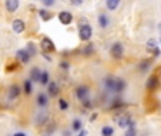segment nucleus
Wrapping results in <instances>:
<instances>
[{
	"label": "nucleus",
	"mask_w": 161,
	"mask_h": 136,
	"mask_svg": "<svg viewBox=\"0 0 161 136\" xmlns=\"http://www.w3.org/2000/svg\"><path fill=\"white\" fill-rule=\"evenodd\" d=\"M16 57H17V60L20 61V63L26 64V63H29V61H30L31 55L29 54L27 50H19V51L16 53Z\"/></svg>",
	"instance_id": "obj_6"
},
{
	"label": "nucleus",
	"mask_w": 161,
	"mask_h": 136,
	"mask_svg": "<svg viewBox=\"0 0 161 136\" xmlns=\"http://www.w3.org/2000/svg\"><path fill=\"white\" fill-rule=\"evenodd\" d=\"M86 135H87V132H86V130H80V133L77 136H86Z\"/></svg>",
	"instance_id": "obj_34"
},
{
	"label": "nucleus",
	"mask_w": 161,
	"mask_h": 136,
	"mask_svg": "<svg viewBox=\"0 0 161 136\" xmlns=\"http://www.w3.org/2000/svg\"><path fill=\"white\" fill-rule=\"evenodd\" d=\"M43 4H44V6H53V4H54V2H52V0H50V2H46V0H43Z\"/></svg>",
	"instance_id": "obj_33"
},
{
	"label": "nucleus",
	"mask_w": 161,
	"mask_h": 136,
	"mask_svg": "<svg viewBox=\"0 0 161 136\" xmlns=\"http://www.w3.org/2000/svg\"><path fill=\"white\" fill-rule=\"evenodd\" d=\"M12 26H13V30H14L16 33H23V30H25V27H26L25 21L20 20V18H16V20H13Z\"/></svg>",
	"instance_id": "obj_10"
},
{
	"label": "nucleus",
	"mask_w": 161,
	"mask_h": 136,
	"mask_svg": "<svg viewBox=\"0 0 161 136\" xmlns=\"http://www.w3.org/2000/svg\"><path fill=\"white\" fill-rule=\"evenodd\" d=\"M25 92L26 94H30L31 92V82L30 81H25Z\"/></svg>",
	"instance_id": "obj_27"
},
{
	"label": "nucleus",
	"mask_w": 161,
	"mask_h": 136,
	"mask_svg": "<svg viewBox=\"0 0 161 136\" xmlns=\"http://www.w3.org/2000/svg\"><path fill=\"white\" fill-rule=\"evenodd\" d=\"M123 53H124V48H123V45L120 44V43H114V44L111 45V55L116 60H120V58L123 57Z\"/></svg>",
	"instance_id": "obj_4"
},
{
	"label": "nucleus",
	"mask_w": 161,
	"mask_h": 136,
	"mask_svg": "<svg viewBox=\"0 0 161 136\" xmlns=\"http://www.w3.org/2000/svg\"><path fill=\"white\" fill-rule=\"evenodd\" d=\"M88 94H90V91H88L87 87H79L76 89V97L79 98L80 101H86V99H87Z\"/></svg>",
	"instance_id": "obj_7"
},
{
	"label": "nucleus",
	"mask_w": 161,
	"mask_h": 136,
	"mask_svg": "<svg viewBox=\"0 0 161 136\" xmlns=\"http://www.w3.org/2000/svg\"><path fill=\"white\" fill-rule=\"evenodd\" d=\"M58 106H60L61 111H66V109L69 108V102H67L66 99H60L58 101Z\"/></svg>",
	"instance_id": "obj_24"
},
{
	"label": "nucleus",
	"mask_w": 161,
	"mask_h": 136,
	"mask_svg": "<svg viewBox=\"0 0 161 136\" xmlns=\"http://www.w3.org/2000/svg\"><path fill=\"white\" fill-rule=\"evenodd\" d=\"M40 84H43V85L49 84V73H47V71H43L42 79H40Z\"/></svg>",
	"instance_id": "obj_21"
},
{
	"label": "nucleus",
	"mask_w": 161,
	"mask_h": 136,
	"mask_svg": "<svg viewBox=\"0 0 161 136\" xmlns=\"http://www.w3.org/2000/svg\"><path fill=\"white\" fill-rule=\"evenodd\" d=\"M147 50H148L150 53H153L155 57L161 54V50L158 48V45L155 44V40H150V41L147 43Z\"/></svg>",
	"instance_id": "obj_9"
},
{
	"label": "nucleus",
	"mask_w": 161,
	"mask_h": 136,
	"mask_svg": "<svg viewBox=\"0 0 161 136\" xmlns=\"http://www.w3.org/2000/svg\"><path fill=\"white\" fill-rule=\"evenodd\" d=\"M158 87V78L155 75H153V77H150L148 78V81H147V88L148 89H155V88Z\"/></svg>",
	"instance_id": "obj_13"
},
{
	"label": "nucleus",
	"mask_w": 161,
	"mask_h": 136,
	"mask_svg": "<svg viewBox=\"0 0 161 136\" xmlns=\"http://www.w3.org/2000/svg\"><path fill=\"white\" fill-rule=\"evenodd\" d=\"M13 136H26V133H23V132H17V133H14Z\"/></svg>",
	"instance_id": "obj_35"
},
{
	"label": "nucleus",
	"mask_w": 161,
	"mask_h": 136,
	"mask_svg": "<svg viewBox=\"0 0 161 136\" xmlns=\"http://www.w3.org/2000/svg\"><path fill=\"white\" fill-rule=\"evenodd\" d=\"M81 121H79V119H76V121L73 122V129L74 130H81Z\"/></svg>",
	"instance_id": "obj_26"
},
{
	"label": "nucleus",
	"mask_w": 161,
	"mask_h": 136,
	"mask_svg": "<svg viewBox=\"0 0 161 136\" xmlns=\"http://www.w3.org/2000/svg\"><path fill=\"white\" fill-rule=\"evenodd\" d=\"M19 95H20V88H19L17 85H12L9 89V98L14 99V98H17Z\"/></svg>",
	"instance_id": "obj_14"
},
{
	"label": "nucleus",
	"mask_w": 161,
	"mask_h": 136,
	"mask_svg": "<svg viewBox=\"0 0 161 136\" xmlns=\"http://www.w3.org/2000/svg\"><path fill=\"white\" fill-rule=\"evenodd\" d=\"M147 67H148V63H141L140 70H141V71H146V70H147Z\"/></svg>",
	"instance_id": "obj_32"
},
{
	"label": "nucleus",
	"mask_w": 161,
	"mask_h": 136,
	"mask_svg": "<svg viewBox=\"0 0 161 136\" xmlns=\"http://www.w3.org/2000/svg\"><path fill=\"white\" fill-rule=\"evenodd\" d=\"M42 74H43V71L40 70L39 67H34L33 70L30 71V79L34 81V82H40V79H42Z\"/></svg>",
	"instance_id": "obj_11"
},
{
	"label": "nucleus",
	"mask_w": 161,
	"mask_h": 136,
	"mask_svg": "<svg viewBox=\"0 0 161 136\" xmlns=\"http://www.w3.org/2000/svg\"><path fill=\"white\" fill-rule=\"evenodd\" d=\"M136 135H137L136 128H130V129H127V132H125L124 136H136Z\"/></svg>",
	"instance_id": "obj_28"
},
{
	"label": "nucleus",
	"mask_w": 161,
	"mask_h": 136,
	"mask_svg": "<svg viewBox=\"0 0 161 136\" xmlns=\"http://www.w3.org/2000/svg\"><path fill=\"white\" fill-rule=\"evenodd\" d=\"M58 20H60L61 24H70L71 20H73V16L70 12H60L58 13Z\"/></svg>",
	"instance_id": "obj_8"
},
{
	"label": "nucleus",
	"mask_w": 161,
	"mask_h": 136,
	"mask_svg": "<svg viewBox=\"0 0 161 136\" xmlns=\"http://www.w3.org/2000/svg\"><path fill=\"white\" fill-rule=\"evenodd\" d=\"M93 53H94V45H93V44H87V45H86L84 54L86 55H90V54H93Z\"/></svg>",
	"instance_id": "obj_22"
},
{
	"label": "nucleus",
	"mask_w": 161,
	"mask_h": 136,
	"mask_svg": "<svg viewBox=\"0 0 161 136\" xmlns=\"http://www.w3.org/2000/svg\"><path fill=\"white\" fill-rule=\"evenodd\" d=\"M58 92V87L56 82H50L49 84V94L52 95V97H54V95H57Z\"/></svg>",
	"instance_id": "obj_18"
},
{
	"label": "nucleus",
	"mask_w": 161,
	"mask_h": 136,
	"mask_svg": "<svg viewBox=\"0 0 161 136\" xmlns=\"http://www.w3.org/2000/svg\"><path fill=\"white\" fill-rule=\"evenodd\" d=\"M44 121H47V113H44V112H40L39 115V119H37V122H39L40 125L44 123Z\"/></svg>",
	"instance_id": "obj_25"
},
{
	"label": "nucleus",
	"mask_w": 161,
	"mask_h": 136,
	"mask_svg": "<svg viewBox=\"0 0 161 136\" xmlns=\"http://www.w3.org/2000/svg\"><path fill=\"white\" fill-rule=\"evenodd\" d=\"M79 36H80V40L88 41V40L91 38V36H93V28H91L87 23H83L79 27Z\"/></svg>",
	"instance_id": "obj_2"
},
{
	"label": "nucleus",
	"mask_w": 161,
	"mask_h": 136,
	"mask_svg": "<svg viewBox=\"0 0 161 136\" xmlns=\"http://www.w3.org/2000/svg\"><path fill=\"white\" fill-rule=\"evenodd\" d=\"M27 51H29V54L30 55H34L37 53V50H36V47H34L33 43H29L27 44Z\"/></svg>",
	"instance_id": "obj_23"
},
{
	"label": "nucleus",
	"mask_w": 161,
	"mask_h": 136,
	"mask_svg": "<svg viewBox=\"0 0 161 136\" xmlns=\"http://www.w3.org/2000/svg\"><path fill=\"white\" fill-rule=\"evenodd\" d=\"M106 88L111 92H121L125 88V82L121 78H107L106 79Z\"/></svg>",
	"instance_id": "obj_1"
},
{
	"label": "nucleus",
	"mask_w": 161,
	"mask_h": 136,
	"mask_svg": "<svg viewBox=\"0 0 161 136\" xmlns=\"http://www.w3.org/2000/svg\"><path fill=\"white\" fill-rule=\"evenodd\" d=\"M108 23H110V20H108V17H107V14H100L98 16V26H100V27L106 28L107 26H108Z\"/></svg>",
	"instance_id": "obj_15"
},
{
	"label": "nucleus",
	"mask_w": 161,
	"mask_h": 136,
	"mask_svg": "<svg viewBox=\"0 0 161 136\" xmlns=\"http://www.w3.org/2000/svg\"><path fill=\"white\" fill-rule=\"evenodd\" d=\"M42 48L43 51H44V54H47V53H53L56 50L54 44H53V41L50 38H47V37H44V38L42 40Z\"/></svg>",
	"instance_id": "obj_5"
},
{
	"label": "nucleus",
	"mask_w": 161,
	"mask_h": 136,
	"mask_svg": "<svg viewBox=\"0 0 161 136\" xmlns=\"http://www.w3.org/2000/svg\"><path fill=\"white\" fill-rule=\"evenodd\" d=\"M119 4H120L119 0H107L106 6H107V9L108 10H116L117 7H119Z\"/></svg>",
	"instance_id": "obj_17"
},
{
	"label": "nucleus",
	"mask_w": 161,
	"mask_h": 136,
	"mask_svg": "<svg viewBox=\"0 0 161 136\" xmlns=\"http://www.w3.org/2000/svg\"><path fill=\"white\" fill-rule=\"evenodd\" d=\"M17 64L16 63H12V64H9V65H7V71H14V70H17Z\"/></svg>",
	"instance_id": "obj_29"
},
{
	"label": "nucleus",
	"mask_w": 161,
	"mask_h": 136,
	"mask_svg": "<svg viewBox=\"0 0 161 136\" xmlns=\"http://www.w3.org/2000/svg\"><path fill=\"white\" fill-rule=\"evenodd\" d=\"M81 103H83V106H86V108H91V105H93L90 99H86V101H83Z\"/></svg>",
	"instance_id": "obj_30"
},
{
	"label": "nucleus",
	"mask_w": 161,
	"mask_h": 136,
	"mask_svg": "<svg viewBox=\"0 0 161 136\" xmlns=\"http://www.w3.org/2000/svg\"><path fill=\"white\" fill-rule=\"evenodd\" d=\"M6 9H7V12L14 13L16 10L19 9V2L17 0H7L6 2Z\"/></svg>",
	"instance_id": "obj_12"
},
{
	"label": "nucleus",
	"mask_w": 161,
	"mask_h": 136,
	"mask_svg": "<svg viewBox=\"0 0 161 136\" xmlns=\"http://www.w3.org/2000/svg\"><path fill=\"white\" fill-rule=\"evenodd\" d=\"M43 136H49V135H43Z\"/></svg>",
	"instance_id": "obj_36"
},
{
	"label": "nucleus",
	"mask_w": 161,
	"mask_h": 136,
	"mask_svg": "<svg viewBox=\"0 0 161 136\" xmlns=\"http://www.w3.org/2000/svg\"><path fill=\"white\" fill-rule=\"evenodd\" d=\"M37 103H39V106H46L47 103H49V98H47V95L46 94H39L37 95Z\"/></svg>",
	"instance_id": "obj_16"
},
{
	"label": "nucleus",
	"mask_w": 161,
	"mask_h": 136,
	"mask_svg": "<svg viewBox=\"0 0 161 136\" xmlns=\"http://www.w3.org/2000/svg\"><path fill=\"white\" fill-rule=\"evenodd\" d=\"M116 122L119 123V126L120 128H123V129H130V128H136L134 126V121L131 119V116L130 115H123V116H117L116 118Z\"/></svg>",
	"instance_id": "obj_3"
},
{
	"label": "nucleus",
	"mask_w": 161,
	"mask_h": 136,
	"mask_svg": "<svg viewBox=\"0 0 161 136\" xmlns=\"http://www.w3.org/2000/svg\"><path fill=\"white\" fill-rule=\"evenodd\" d=\"M60 67L63 68V70H69V63H66V61H63V63H60Z\"/></svg>",
	"instance_id": "obj_31"
},
{
	"label": "nucleus",
	"mask_w": 161,
	"mask_h": 136,
	"mask_svg": "<svg viewBox=\"0 0 161 136\" xmlns=\"http://www.w3.org/2000/svg\"><path fill=\"white\" fill-rule=\"evenodd\" d=\"M39 14H40V17H42V20H50L52 18V14H50L47 10H39Z\"/></svg>",
	"instance_id": "obj_20"
},
{
	"label": "nucleus",
	"mask_w": 161,
	"mask_h": 136,
	"mask_svg": "<svg viewBox=\"0 0 161 136\" xmlns=\"http://www.w3.org/2000/svg\"><path fill=\"white\" fill-rule=\"evenodd\" d=\"M113 133H114V129L111 126H103L101 129V136H113Z\"/></svg>",
	"instance_id": "obj_19"
}]
</instances>
